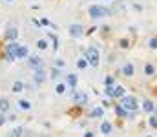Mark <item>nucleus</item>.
Instances as JSON below:
<instances>
[{"label": "nucleus", "mask_w": 157, "mask_h": 137, "mask_svg": "<svg viewBox=\"0 0 157 137\" xmlns=\"http://www.w3.org/2000/svg\"><path fill=\"white\" fill-rule=\"evenodd\" d=\"M123 108H124V110H132V112H135V110L139 108V103H137L135 97H132V95H124V97H123Z\"/></svg>", "instance_id": "f257e3e1"}, {"label": "nucleus", "mask_w": 157, "mask_h": 137, "mask_svg": "<svg viewBox=\"0 0 157 137\" xmlns=\"http://www.w3.org/2000/svg\"><path fill=\"white\" fill-rule=\"evenodd\" d=\"M110 15V9L102 7V5H91L90 7V16L91 18H101V16H106Z\"/></svg>", "instance_id": "f03ea898"}, {"label": "nucleus", "mask_w": 157, "mask_h": 137, "mask_svg": "<svg viewBox=\"0 0 157 137\" xmlns=\"http://www.w3.org/2000/svg\"><path fill=\"white\" fill-rule=\"evenodd\" d=\"M86 60L90 66H97L99 64V51L95 48H88L86 49Z\"/></svg>", "instance_id": "7ed1b4c3"}, {"label": "nucleus", "mask_w": 157, "mask_h": 137, "mask_svg": "<svg viewBox=\"0 0 157 137\" xmlns=\"http://www.w3.org/2000/svg\"><path fill=\"white\" fill-rule=\"evenodd\" d=\"M18 48H20V46H16L15 42H11V44L7 46V49H5L7 59H15V57H16V53H18Z\"/></svg>", "instance_id": "20e7f679"}, {"label": "nucleus", "mask_w": 157, "mask_h": 137, "mask_svg": "<svg viewBox=\"0 0 157 137\" xmlns=\"http://www.w3.org/2000/svg\"><path fill=\"white\" fill-rule=\"evenodd\" d=\"M16 37H18V29L16 27H9L7 31H5V40H16Z\"/></svg>", "instance_id": "39448f33"}, {"label": "nucleus", "mask_w": 157, "mask_h": 137, "mask_svg": "<svg viewBox=\"0 0 157 137\" xmlns=\"http://www.w3.org/2000/svg\"><path fill=\"white\" fill-rule=\"evenodd\" d=\"M70 35H73V37H80V35H82V26H80V24H73V26H70Z\"/></svg>", "instance_id": "423d86ee"}, {"label": "nucleus", "mask_w": 157, "mask_h": 137, "mask_svg": "<svg viewBox=\"0 0 157 137\" xmlns=\"http://www.w3.org/2000/svg\"><path fill=\"white\" fill-rule=\"evenodd\" d=\"M44 81H46V70L40 68V70H37V73H35V82L40 84V82H44Z\"/></svg>", "instance_id": "0eeeda50"}, {"label": "nucleus", "mask_w": 157, "mask_h": 137, "mask_svg": "<svg viewBox=\"0 0 157 137\" xmlns=\"http://www.w3.org/2000/svg\"><path fill=\"white\" fill-rule=\"evenodd\" d=\"M29 66L35 68V70H40V68H42V60H40L38 57H31V59H29Z\"/></svg>", "instance_id": "6e6552de"}, {"label": "nucleus", "mask_w": 157, "mask_h": 137, "mask_svg": "<svg viewBox=\"0 0 157 137\" xmlns=\"http://www.w3.org/2000/svg\"><path fill=\"white\" fill-rule=\"evenodd\" d=\"M73 101H75V103L84 104V103L88 101V95H86V93H73Z\"/></svg>", "instance_id": "1a4fd4ad"}, {"label": "nucleus", "mask_w": 157, "mask_h": 137, "mask_svg": "<svg viewBox=\"0 0 157 137\" xmlns=\"http://www.w3.org/2000/svg\"><path fill=\"white\" fill-rule=\"evenodd\" d=\"M143 110H145L146 114H150V112H154V103H152L150 99H146V101L143 103Z\"/></svg>", "instance_id": "9d476101"}, {"label": "nucleus", "mask_w": 157, "mask_h": 137, "mask_svg": "<svg viewBox=\"0 0 157 137\" xmlns=\"http://www.w3.org/2000/svg\"><path fill=\"white\" fill-rule=\"evenodd\" d=\"M134 71H135V70H134V66H132V64H126V66L123 68V73H124L126 77H132V75H134Z\"/></svg>", "instance_id": "9b49d317"}, {"label": "nucleus", "mask_w": 157, "mask_h": 137, "mask_svg": "<svg viewBox=\"0 0 157 137\" xmlns=\"http://www.w3.org/2000/svg\"><path fill=\"white\" fill-rule=\"evenodd\" d=\"M77 81H79V79H77V75H75V73H70V75H68V79H66V82H68L70 86H75V84H77Z\"/></svg>", "instance_id": "f8f14e48"}, {"label": "nucleus", "mask_w": 157, "mask_h": 137, "mask_svg": "<svg viewBox=\"0 0 157 137\" xmlns=\"http://www.w3.org/2000/svg\"><path fill=\"white\" fill-rule=\"evenodd\" d=\"M101 132H102V134H110V132H112V124H110L108 121H104V123L101 124Z\"/></svg>", "instance_id": "ddd939ff"}, {"label": "nucleus", "mask_w": 157, "mask_h": 137, "mask_svg": "<svg viewBox=\"0 0 157 137\" xmlns=\"http://www.w3.org/2000/svg\"><path fill=\"white\" fill-rule=\"evenodd\" d=\"M16 57H18V59H24V57H27V48H26V46H20V48H18V53H16Z\"/></svg>", "instance_id": "4468645a"}, {"label": "nucleus", "mask_w": 157, "mask_h": 137, "mask_svg": "<svg viewBox=\"0 0 157 137\" xmlns=\"http://www.w3.org/2000/svg\"><path fill=\"white\" fill-rule=\"evenodd\" d=\"M113 97H124V88L123 86H117L113 90Z\"/></svg>", "instance_id": "2eb2a0df"}, {"label": "nucleus", "mask_w": 157, "mask_h": 137, "mask_svg": "<svg viewBox=\"0 0 157 137\" xmlns=\"http://www.w3.org/2000/svg\"><path fill=\"white\" fill-rule=\"evenodd\" d=\"M7 108H9V103H7V99H0V112L4 114V112H7Z\"/></svg>", "instance_id": "dca6fc26"}, {"label": "nucleus", "mask_w": 157, "mask_h": 137, "mask_svg": "<svg viewBox=\"0 0 157 137\" xmlns=\"http://www.w3.org/2000/svg\"><path fill=\"white\" fill-rule=\"evenodd\" d=\"M115 114H117V117H126V110L123 106H117L115 108Z\"/></svg>", "instance_id": "f3484780"}, {"label": "nucleus", "mask_w": 157, "mask_h": 137, "mask_svg": "<svg viewBox=\"0 0 157 137\" xmlns=\"http://www.w3.org/2000/svg\"><path fill=\"white\" fill-rule=\"evenodd\" d=\"M37 46H38V49H46V48H48V40H46V38H40V40L37 42Z\"/></svg>", "instance_id": "a211bd4d"}, {"label": "nucleus", "mask_w": 157, "mask_h": 137, "mask_svg": "<svg viewBox=\"0 0 157 137\" xmlns=\"http://www.w3.org/2000/svg\"><path fill=\"white\" fill-rule=\"evenodd\" d=\"M55 92H57V93H64V92H66V84H62V82H59V84L55 86Z\"/></svg>", "instance_id": "6ab92c4d"}, {"label": "nucleus", "mask_w": 157, "mask_h": 137, "mask_svg": "<svg viewBox=\"0 0 157 137\" xmlns=\"http://www.w3.org/2000/svg\"><path fill=\"white\" fill-rule=\"evenodd\" d=\"M154 71H155V70H154L152 64H146V66H145V73H146V75H154Z\"/></svg>", "instance_id": "aec40b11"}, {"label": "nucleus", "mask_w": 157, "mask_h": 137, "mask_svg": "<svg viewBox=\"0 0 157 137\" xmlns=\"http://www.w3.org/2000/svg\"><path fill=\"white\" fill-rule=\"evenodd\" d=\"M102 114H104V112H102V108H95V110H93L90 115H91V117H101Z\"/></svg>", "instance_id": "412c9836"}, {"label": "nucleus", "mask_w": 157, "mask_h": 137, "mask_svg": "<svg viewBox=\"0 0 157 137\" xmlns=\"http://www.w3.org/2000/svg\"><path fill=\"white\" fill-rule=\"evenodd\" d=\"M22 88H24V86H22V82H15V84H13V92H15V93L22 92Z\"/></svg>", "instance_id": "4be33fe9"}, {"label": "nucleus", "mask_w": 157, "mask_h": 137, "mask_svg": "<svg viewBox=\"0 0 157 137\" xmlns=\"http://www.w3.org/2000/svg\"><path fill=\"white\" fill-rule=\"evenodd\" d=\"M20 135H22V128H15L11 132V137H20Z\"/></svg>", "instance_id": "5701e85b"}, {"label": "nucleus", "mask_w": 157, "mask_h": 137, "mask_svg": "<svg viewBox=\"0 0 157 137\" xmlns=\"http://www.w3.org/2000/svg\"><path fill=\"white\" fill-rule=\"evenodd\" d=\"M77 66H79V68H80V70H84V68H86V66H88V60H84V59H80V60H79V62H77Z\"/></svg>", "instance_id": "b1692460"}, {"label": "nucleus", "mask_w": 157, "mask_h": 137, "mask_svg": "<svg viewBox=\"0 0 157 137\" xmlns=\"http://www.w3.org/2000/svg\"><path fill=\"white\" fill-rule=\"evenodd\" d=\"M150 126L152 128H157V117L154 115V117H150Z\"/></svg>", "instance_id": "393cba45"}, {"label": "nucleus", "mask_w": 157, "mask_h": 137, "mask_svg": "<svg viewBox=\"0 0 157 137\" xmlns=\"http://www.w3.org/2000/svg\"><path fill=\"white\" fill-rule=\"evenodd\" d=\"M20 108H24V110H29V103H27V101H20Z\"/></svg>", "instance_id": "a878e982"}, {"label": "nucleus", "mask_w": 157, "mask_h": 137, "mask_svg": "<svg viewBox=\"0 0 157 137\" xmlns=\"http://www.w3.org/2000/svg\"><path fill=\"white\" fill-rule=\"evenodd\" d=\"M150 48H152V49H157V38H152V40H150Z\"/></svg>", "instance_id": "bb28decb"}, {"label": "nucleus", "mask_w": 157, "mask_h": 137, "mask_svg": "<svg viewBox=\"0 0 157 137\" xmlns=\"http://www.w3.org/2000/svg\"><path fill=\"white\" fill-rule=\"evenodd\" d=\"M128 46H130V42H128L126 38H123V40H121V48H128Z\"/></svg>", "instance_id": "cd10ccee"}, {"label": "nucleus", "mask_w": 157, "mask_h": 137, "mask_svg": "<svg viewBox=\"0 0 157 137\" xmlns=\"http://www.w3.org/2000/svg\"><path fill=\"white\" fill-rule=\"evenodd\" d=\"M55 66H57V68H62V66H64V60L57 59V60H55Z\"/></svg>", "instance_id": "c85d7f7f"}, {"label": "nucleus", "mask_w": 157, "mask_h": 137, "mask_svg": "<svg viewBox=\"0 0 157 137\" xmlns=\"http://www.w3.org/2000/svg\"><path fill=\"white\" fill-rule=\"evenodd\" d=\"M51 37V40H53V46H55V49H57V46H59V42H57V37L55 35H49Z\"/></svg>", "instance_id": "c756f323"}, {"label": "nucleus", "mask_w": 157, "mask_h": 137, "mask_svg": "<svg viewBox=\"0 0 157 137\" xmlns=\"http://www.w3.org/2000/svg\"><path fill=\"white\" fill-rule=\"evenodd\" d=\"M40 24H44V26H51V24H49V20H48V18H42V20H40Z\"/></svg>", "instance_id": "7c9ffc66"}, {"label": "nucleus", "mask_w": 157, "mask_h": 137, "mask_svg": "<svg viewBox=\"0 0 157 137\" xmlns=\"http://www.w3.org/2000/svg\"><path fill=\"white\" fill-rule=\"evenodd\" d=\"M59 73H60L59 70H53V73H51V75H53V79H57V77H59Z\"/></svg>", "instance_id": "2f4dec72"}, {"label": "nucleus", "mask_w": 157, "mask_h": 137, "mask_svg": "<svg viewBox=\"0 0 157 137\" xmlns=\"http://www.w3.org/2000/svg\"><path fill=\"white\" fill-rule=\"evenodd\" d=\"M84 137H93V134H91V132H86V134H84Z\"/></svg>", "instance_id": "473e14b6"}, {"label": "nucleus", "mask_w": 157, "mask_h": 137, "mask_svg": "<svg viewBox=\"0 0 157 137\" xmlns=\"http://www.w3.org/2000/svg\"><path fill=\"white\" fill-rule=\"evenodd\" d=\"M0 124H4V114H0Z\"/></svg>", "instance_id": "72a5a7b5"}]
</instances>
